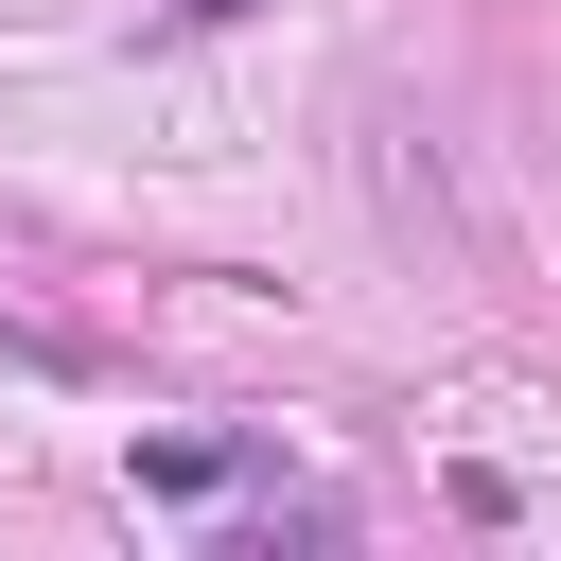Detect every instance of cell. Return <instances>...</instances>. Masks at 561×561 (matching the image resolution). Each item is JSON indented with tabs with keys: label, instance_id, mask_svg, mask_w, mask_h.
<instances>
[{
	"label": "cell",
	"instance_id": "cell-1",
	"mask_svg": "<svg viewBox=\"0 0 561 561\" xmlns=\"http://www.w3.org/2000/svg\"><path fill=\"white\" fill-rule=\"evenodd\" d=\"M140 491H245V456H228V438H158V456H140Z\"/></svg>",
	"mask_w": 561,
	"mask_h": 561
}]
</instances>
